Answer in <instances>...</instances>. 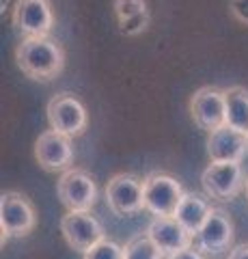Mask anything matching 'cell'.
I'll use <instances>...</instances> for the list:
<instances>
[{
  "label": "cell",
  "mask_w": 248,
  "mask_h": 259,
  "mask_svg": "<svg viewBox=\"0 0 248 259\" xmlns=\"http://www.w3.org/2000/svg\"><path fill=\"white\" fill-rule=\"evenodd\" d=\"M61 233L67 244L82 255L102 240H106L102 223L91 212H67L61 218Z\"/></svg>",
  "instance_id": "11"
},
{
  "label": "cell",
  "mask_w": 248,
  "mask_h": 259,
  "mask_svg": "<svg viewBox=\"0 0 248 259\" xmlns=\"http://www.w3.org/2000/svg\"><path fill=\"white\" fill-rule=\"evenodd\" d=\"M190 117L199 130L207 134L227 125V104H225V89L218 87H201L190 97Z\"/></svg>",
  "instance_id": "8"
},
{
  "label": "cell",
  "mask_w": 248,
  "mask_h": 259,
  "mask_svg": "<svg viewBox=\"0 0 248 259\" xmlns=\"http://www.w3.org/2000/svg\"><path fill=\"white\" fill-rule=\"evenodd\" d=\"M0 227H3V246L9 238H26L37 227L35 205L26 194L7 190L0 197Z\"/></svg>",
  "instance_id": "2"
},
{
  "label": "cell",
  "mask_w": 248,
  "mask_h": 259,
  "mask_svg": "<svg viewBox=\"0 0 248 259\" xmlns=\"http://www.w3.org/2000/svg\"><path fill=\"white\" fill-rule=\"evenodd\" d=\"M113 9H115L117 22H119V20L132 18V15L145 13L147 11V0H113Z\"/></svg>",
  "instance_id": "20"
},
{
  "label": "cell",
  "mask_w": 248,
  "mask_h": 259,
  "mask_svg": "<svg viewBox=\"0 0 248 259\" xmlns=\"http://www.w3.org/2000/svg\"><path fill=\"white\" fill-rule=\"evenodd\" d=\"M9 3H11V0H0V9H3V13L7 11V7H9Z\"/></svg>",
  "instance_id": "24"
},
{
  "label": "cell",
  "mask_w": 248,
  "mask_h": 259,
  "mask_svg": "<svg viewBox=\"0 0 248 259\" xmlns=\"http://www.w3.org/2000/svg\"><path fill=\"white\" fill-rule=\"evenodd\" d=\"M229 259H248V244H237L229 250Z\"/></svg>",
  "instance_id": "23"
},
{
  "label": "cell",
  "mask_w": 248,
  "mask_h": 259,
  "mask_svg": "<svg viewBox=\"0 0 248 259\" xmlns=\"http://www.w3.org/2000/svg\"><path fill=\"white\" fill-rule=\"evenodd\" d=\"M123 255L125 259H162L164 257V253L154 244V240L147 233H140V236H136L127 242L123 246Z\"/></svg>",
  "instance_id": "17"
},
{
  "label": "cell",
  "mask_w": 248,
  "mask_h": 259,
  "mask_svg": "<svg viewBox=\"0 0 248 259\" xmlns=\"http://www.w3.org/2000/svg\"><path fill=\"white\" fill-rule=\"evenodd\" d=\"M149 11L145 13H138V15H132V18H125V20H119V32L125 37H136V35H140V32H145L149 28Z\"/></svg>",
  "instance_id": "19"
},
{
  "label": "cell",
  "mask_w": 248,
  "mask_h": 259,
  "mask_svg": "<svg viewBox=\"0 0 248 259\" xmlns=\"http://www.w3.org/2000/svg\"><path fill=\"white\" fill-rule=\"evenodd\" d=\"M186 190L169 173H149L145 177V209L154 216H175Z\"/></svg>",
  "instance_id": "6"
},
{
  "label": "cell",
  "mask_w": 248,
  "mask_h": 259,
  "mask_svg": "<svg viewBox=\"0 0 248 259\" xmlns=\"http://www.w3.org/2000/svg\"><path fill=\"white\" fill-rule=\"evenodd\" d=\"M169 259H205V255L199 248L190 246V248H183V250H177V253L169 255Z\"/></svg>",
  "instance_id": "22"
},
{
  "label": "cell",
  "mask_w": 248,
  "mask_h": 259,
  "mask_svg": "<svg viewBox=\"0 0 248 259\" xmlns=\"http://www.w3.org/2000/svg\"><path fill=\"white\" fill-rule=\"evenodd\" d=\"M15 30L24 37H50L54 9L50 0H18L11 13Z\"/></svg>",
  "instance_id": "9"
},
{
  "label": "cell",
  "mask_w": 248,
  "mask_h": 259,
  "mask_svg": "<svg viewBox=\"0 0 248 259\" xmlns=\"http://www.w3.org/2000/svg\"><path fill=\"white\" fill-rule=\"evenodd\" d=\"M82 259H125L123 246H119L113 240H102L100 244H95L91 250H86Z\"/></svg>",
  "instance_id": "18"
},
{
  "label": "cell",
  "mask_w": 248,
  "mask_h": 259,
  "mask_svg": "<svg viewBox=\"0 0 248 259\" xmlns=\"http://www.w3.org/2000/svg\"><path fill=\"white\" fill-rule=\"evenodd\" d=\"M45 112H47L50 127L69 136V139L82 136L86 123H89V115H86L84 104L74 93H57L47 102Z\"/></svg>",
  "instance_id": "3"
},
{
  "label": "cell",
  "mask_w": 248,
  "mask_h": 259,
  "mask_svg": "<svg viewBox=\"0 0 248 259\" xmlns=\"http://www.w3.org/2000/svg\"><path fill=\"white\" fill-rule=\"evenodd\" d=\"M106 203L117 216H134L145 209V180L117 173L106 184Z\"/></svg>",
  "instance_id": "5"
},
{
  "label": "cell",
  "mask_w": 248,
  "mask_h": 259,
  "mask_svg": "<svg viewBox=\"0 0 248 259\" xmlns=\"http://www.w3.org/2000/svg\"><path fill=\"white\" fill-rule=\"evenodd\" d=\"M15 63L30 80L50 82L65 69V50L50 37H24L15 48Z\"/></svg>",
  "instance_id": "1"
},
{
  "label": "cell",
  "mask_w": 248,
  "mask_h": 259,
  "mask_svg": "<svg viewBox=\"0 0 248 259\" xmlns=\"http://www.w3.org/2000/svg\"><path fill=\"white\" fill-rule=\"evenodd\" d=\"M35 160L47 173L69 171L71 162H74V145H71V139L52 127L45 130L35 141Z\"/></svg>",
  "instance_id": "12"
},
{
  "label": "cell",
  "mask_w": 248,
  "mask_h": 259,
  "mask_svg": "<svg viewBox=\"0 0 248 259\" xmlns=\"http://www.w3.org/2000/svg\"><path fill=\"white\" fill-rule=\"evenodd\" d=\"M57 194L67 212H91L97 201V184L84 168H69L57 182Z\"/></svg>",
  "instance_id": "4"
},
{
  "label": "cell",
  "mask_w": 248,
  "mask_h": 259,
  "mask_svg": "<svg viewBox=\"0 0 248 259\" xmlns=\"http://www.w3.org/2000/svg\"><path fill=\"white\" fill-rule=\"evenodd\" d=\"M233 236L235 229L229 212H225L222 207H212L205 225L194 236V248H199L203 255H222L231 250Z\"/></svg>",
  "instance_id": "10"
},
{
  "label": "cell",
  "mask_w": 248,
  "mask_h": 259,
  "mask_svg": "<svg viewBox=\"0 0 248 259\" xmlns=\"http://www.w3.org/2000/svg\"><path fill=\"white\" fill-rule=\"evenodd\" d=\"M248 151L246 134L222 125L207 134V156L212 162H242Z\"/></svg>",
  "instance_id": "14"
},
{
  "label": "cell",
  "mask_w": 248,
  "mask_h": 259,
  "mask_svg": "<svg viewBox=\"0 0 248 259\" xmlns=\"http://www.w3.org/2000/svg\"><path fill=\"white\" fill-rule=\"evenodd\" d=\"M246 139H248V134H246Z\"/></svg>",
  "instance_id": "26"
},
{
  "label": "cell",
  "mask_w": 248,
  "mask_h": 259,
  "mask_svg": "<svg viewBox=\"0 0 248 259\" xmlns=\"http://www.w3.org/2000/svg\"><path fill=\"white\" fill-rule=\"evenodd\" d=\"M203 190L216 201L235 199L246 188L244 171L239 162H210L201 175Z\"/></svg>",
  "instance_id": "7"
},
{
  "label": "cell",
  "mask_w": 248,
  "mask_h": 259,
  "mask_svg": "<svg viewBox=\"0 0 248 259\" xmlns=\"http://www.w3.org/2000/svg\"><path fill=\"white\" fill-rule=\"evenodd\" d=\"M225 104H227V125L242 134H248V89L244 87L225 89Z\"/></svg>",
  "instance_id": "16"
},
{
  "label": "cell",
  "mask_w": 248,
  "mask_h": 259,
  "mask_svg": "<svg viewBox=\"0 0 248 259\" xmlns=\"http://www.w3.org/2000/svg\"><path fill=\"white\" fill-rule=\"evenodd\" d=\"M246 199H248V180H246Z\"/></svg>",
  "instance_id": "25"
},
{
  "label": "cell",
  "mask_w": 248,
  "mask_h": 259,
  "mask_svg": "<svg viewBox=\"0 0 248 259\" xmlns=\"http://www.w3.org/2000/svg\"><path fill=\"white\" fill-rule=\"evenodd\" d=\"M147 236L154 240V244L169 257L177 250L194 246V236L186 231L173 216H154V221L147 227Z\"/></svg>",
  "instance_id": "13"
},
{
  "label": "cell",
  "mask_w": 248,
  "mask_h": 259,
  "mask_svg": "<svg viewBox=\"0 0 248 259\" xmlns=\"http://www.w3.org/2000/svg\"><path fill=\"white\" fill-rule=\"evenodd\" d=\"M229 13L235 22L248 26V0H229Z\"/></svg>",
  "instance_id": "21"
},
{
  "label": "cell",
  "mask_w": 248,
  "mask_h": 259,
  "mask_svg": "<svg viewBox=\"0 0 248 259\" xmlns=\"http://www.w3.org/2000/svg\"><path fill=\"white\" fill-rule=\"evenodd\" d=\"M210 212H212V205L207 203V199H203L201 194L186 192L173 218H177V223L183 229L190 231L192 236H196V233L201 231V227L205 225Z\"/></svg>",
  "instance_id": "15"
}]
</instances>
